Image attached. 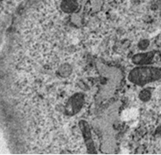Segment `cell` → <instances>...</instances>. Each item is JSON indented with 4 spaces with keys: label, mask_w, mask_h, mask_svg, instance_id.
Here are the masks:
<instances>
[{
    "label": "cell",
    "mask_w": 161,
    "mask_h": 155,
    "mask_svg": "<svg viewBox=\"0 0 161 155\" xmlns=\"http://www.w3.org/2000/svg\"><path fill=\"white\" fill-rule=\"evenodd\" d=\"M161 79V67L138 66L130 72L128 80L136 86H144Z\"/></svg>",
    "instance_id": "1"
},
{
    "label": "cell",
    "mask_w": 161,
    "mask_h": 155,
    "mask_svg": "<svg viewBox=\"0 0 161 155\" xmlns=\"http://www.w3.org/2000/svg\"><path fill=\"white\" fill-rule=\"evenodd\" d=\"M79 127H80V131L82 133L83 139H84L86 146V148H87V153H92V154L97 153V151L96 149V148H95L94 142H93V139H92V131H91L90 129V125L87 123V121H79Z\"/></svg>",
    "instance_id": "2"
},
{
    "label": "cell",
    "mask_w": 161,
    "mask_h": 155,
    "mask_svg": "<svg viewBox=\"0 0 161 155\" xmlns=\"http://www.w3.org/2000/svg\"><path fill=\"white\" fill-rule=\"evenodd\" d=\"M84 104V95L77 93L71 96L67 101L65 110L67 115H74L81 110Z\"/></svg>",
    "instance_id": "3"
},
{
    "label": "cell",
    "mask_w": 161,
    "mask_h": 155,
    "mask_svg": "<svg viewBox=\"0 0 161 155\" xmlns=\"http://www.w3.org/2000/svg\"><path fill=\"white\" fill-rule=\"evenodd\" d=\"M159 54L156 51H147V52H143V53L136 54L133 56L131 59L132 62L136 64V66H148L150 65L154 62L155 57Z\"/></svg>",
    "instance_id": "4"
},
{
    "label": "cell",
    "mask_w": 161,
    "mask_h": 155,
    "mask_svg": "<svg viewBox=\"0 0 161 155\" xmlns=\"http://www.w3.org/2000/svg\"><path fill=\"white\" fill-rule=\"evenodd\" d=\"M61 8L66 13H72L78 8L77 0H62Z\"/></svg>",
    "instance_id": "5"
},
{
    "label": "cell",
    "mask_w": 161,
    "mask_h": 155,
    "mask_svg": "<svg viewBox=\"0 0 161 155\" xmlns=\"http://www.w3.org/2000/svg\"><path fill=\"white\" fill-rule=\"evenodd\" d=\"M150 97H151V92L148 89L141 90V92L140 93V98L142 101H148Z\"/></svg>",
    "instance_id": "6"
},
{
    "label": "cell",
    "mask_w": 161,
    "mask_h": 155,
    "mask_svg": "<svg viewBox=\"0 0 161 155\" xmlns=\"http://www.w3.org/2000/svg\"><path fill=\"white\" fill-rule=\"evenodd\" d=\"M149 45H150V42L148 40H142V41L139 42L138 46L141 50H145V49H146L149 46Z\"/></svg>",
    "instance_id": "7"
},
{
    "label": "cell",
    "mask_w": 161,
    "mask_h": 155,
    "mask_svg": "<svg viewBox=\"0 0 161 155\" xmlns=\"http://www.w3.org/2000/svg\"><path fill=\"white\" fill-rule=\"evenodd\" d=\"M1 1H3V0H0V2H1Z\"/></svg>",
    "instance_id": "8"
}]
</instances>
